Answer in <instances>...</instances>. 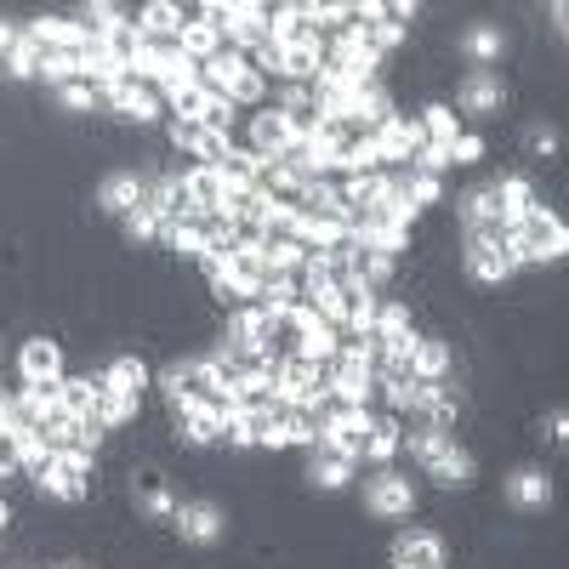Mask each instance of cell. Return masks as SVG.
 <instances>
[{"label": "cell", "mask_w": 569, "mask_h": 569, "mask_svg": "<svg viewBox=\"0 0 569 569\" xmlns=\"http://www.w3.org/2000/svg\"><path fill=\"white\" fill-rule=\"evenodd\" d=\"M171 525H177V536H182L188 547H217V541L228 536V512H222L217 501H177Z\"/></svg>", "instance_id": "obj_9"}, {"label": "cell", "mask_w": 569, "mask_h": 569, "mask_svg": "<svg viewBox=\"0 0 569 569\" xmlns=\"http://www.w3.org/2000/svg\"><path fill=\"white\" fill-rule=\"evenodd\" d=\"M501 496H507V507H518V512H547V507H552L547 467H512L507 479H501Z\"/></svg>", "instance_id": "obj_11"}, {"label": "cell", "mask_w": 569, "mask_h": 569, "mask_svg": "<svg viewBox=\"0 0 569 569\" xmlns=\"http://www.w3.org/2000/svg\"><path fill=\"white\" fill-rule=\"evenodd\" d=\"M63 569H80V563H63Z\"/></svg>", "instance_id": "obj_46"}, {"label": "cell", "mask_w": 569, "mask_h": 569, "mask_svg": "<svg viewBox=\"0 0 569 569\" xmlns=\"http://www.w3.org/2000/svg\"><path fill=\"white\" fill-rule=\"evenodd\" d=\"M58 450L52 445H46L40 433H34V427H29V433H12V461H18V472H23V479H34V472L46 467V461H52Z\"/></svg>", "instance_id": "obj_34"}, {"label": "cell", "mask_w": 569, "mask_h": 569, "mask_svg": "<svg viewBox=\"0 0 569 569\" xmlns=\"http://www.w3.org/2000/svg\"><path fill=\"white\" fill-rule=\"evenodd\" d=\"M177 439H182L188 450H211V445H222V410H217V405L177 410Z\"/></svg>", "instance_id": "obj_18"}, {"label": "cell", "mask_w": 569, "mask_h": 569, "mask_svg": "<svg viewBox=\"0 0 569 569\" xmlns=\"http://www.w3.org/2000/svg\"><path fill=\"white\" fill-rule=\"evenodd\" d=\"M472 472H479V467H472V456H467L461 445H450L433 467H421V479H433L439 490H467V485H472Z\"/></svg>", "instance_id": "obj_28"}, {"label": "cell", "mask_w": 569, "mask_h": 569, "mask_svg": "<svg viewBox=\"0 0 569 569\" xmlns=\"http://www.w3.org/2000/svg\"><path fill=\"white\" fill-rule=\"evenodd\" d=\"M160 393H166V405H171V416H177V410H194V405H217V410H222V393H228V388L217 382L211 359L200 353V359H177V365H166Z\"/></svg>", "instance_id": "obj_2"}, {"label": "cell", "mask_w": 569, "mask_h": 569, "mask_svg": "<svg viewBox=\"0 0 569 569\" xmlns=\"http://www.w3.org/2000/svg\"><path fill=\"white\" fill-rule=\"evenodd\" d=\"M547 427H552V433H547L552 445H563V439H569V416H563V410H552V421H547Z\"/></svg>", "instance_id": "obj_44"}, {"label": "cell", "mask_w": 569, "mask_h": 569, "mask_svg": "<svg viewBox=\"0 0 569 569\" xmlns=\"http://www.w3.org/2000/svg\"><path fill=\"white\" fill-rule=\"evenodd\" d=\"M399 445H405V416H393V410L370 416V427H365V461L370 467H393Z\"/></svg>", "instance_id": "obj_17"}, {"label": "cell", "mask_w": 569, "mask_h": 569, "mask_svg": "<svg viewBox=\"0 0 569 569\" xmlns=\"http://www.w3.org/2000/svg\"><path fill=\"white\" fill-rule=\"evenodd\" d=\"M456 109H461L467 120H496V114L507 109V80H501V69H467L461 86H456Z\"/></svg>", "instance_id": "obj_6"}, {"label": "cell", "mask_w": 569, "mask_h": 569, "mask_svg": "<svg viewBox=\"0 0 569 569\" xmlns=\"http://www.w3.org/2000/svg\"><path fill=\"white\" fill-rule=\"evenodd\" d=\"M337 348H342V330L325 325V319H313L308 330H297V342H291V353L308 359V365H330V359H337Z\"/></svg>", "instance_id": "obj_26"}, {"label": "cell", "mask_w": 569, "mask_h": 569, "mask_svg": "<svg viewBox=\"0 0 569 569\" xmlns=\"http://www.w3.org/2000/svg\"><path fill=\"white\" fill-rule=\"evenodd\" d=\"M142 200H149V171H131V166H120V171H109L103 182H98V211H109V217H131Z\"/></svg>", "instance_id": "obj_10"}, {"label": "cell", "mask_w": 569, "mask_h": 569, "mask_svg": "<svg viewBox=\"0 0 569 569\" xmlns=\"http://www.w3.org/2000/svg\"><path fill=\"white\" fill-rule=\"evenodd\" d=\"M23 29H29V40H40V52H80V46L91 40L80 18H58V12H46V18H34Z\"/></svg>", "instance_id": "obj_15"}, {"label": "cell", "mask_w": 569, "mask_h": 569, "mask_svg": "<svg viewBox=\"0 0 569 569\" xmlns=\"http://www.w3.org/2000/svg\"><path fill=\"white\" fill-rule=\"evenodd\" d=\"M91 472H98V456H86V450H58L52 461L34 472V490L52 496V501H63V507H80V501L91 496Z\"/></svg>", "instance_id": "obj_3"}, {"label": "cell", "mask_w": 569, "mask_h": 569, "mask_svg": "<svg viewBox=\"0 0 569 569\" xmlns=\"http://www.w3.org/2000/svg\"><path fill=\"white\" fill-rule=\"evenodd\" d=\"M171 149L188 154V160H200V149H206V126H200V120H171Z\"/></svg>", "instance_id": "obj_40"}, {"label": "cell", "mask_w": 569, "mask_h": 569, "mask_svg": "<svg viewBox=\"0 0 569 569\" xmlns=\"http://www.w3.org/2000/svg\"><path fill=\"white\" fill-rule=\"evenodd\" d=\"M182 182H188V194H194V211H200V217H217V211H222L228 182H222V171H217V166H188V171H182Z\"/></svg>", "instance_id": "obj_24"}, {"label": "cell", "mask_w": 569, "mask_h": 569, "mask_svg": "<svg viewBox=\"0 0 569 569\" xmlns=\"http://www.w3.org/2000/svg\"><path fill=\"white\" fill-rule=\"evenodd\" d=\"M479 160H485V137L479 131H461L450 142V166H479Z\"/></svg>", "instance_id": "obj_41"}, {"label": "cell", "mask_w": 569, "mask_h": 569, "mask_svg": "<svg viewBox=\"0 0 569 569\" xmlns=\"http://www.w3.org/2000/svg\"><path fill=\"white\" fill-rule=\"evenodd\" d=\"M319 69H325V40L319 34H308V40H297V46L279 52V80L284 86H313Z\"/></svg>", "instance_id": "obj_16"}, {"label": "cell", "mask_w": 569, "mask_h": 569, "mask_svg": "<svg viewBox=\"0 0 569 569\" xmlns=\"http://www.w3.org/2000/svg\"><path fill=\"white\" fill-rule=\"evenodd\" d=\"M246 74H251V58H246V52H233V46H222L217 58L200 63V86L211 91V98H233Z\"/></svg>", "instance_id": "obj_14"}, {"label": "cell", "mask_w": 569, "mask_h": 569, "mask_svg": "<svg viewBox=\"0 0 569 569\" xmlns=\"http://www.w3.org/2000/svg\"><path fill=\"white\" fill-rule=\"evenodd\" d=\"M365 512L382 518V525H399V518H410V512H416V485H410V472L376 467L370 479H365Z\"/></svg>", "instance_id": "obj_4"}, {"label": "cell", "mask_w": 569, "mask_h": 569, "mask_svg": "<svg viewBox=\"0 0 569 569\" xmlns=\"http://www.w3.org/2000/svg\"><path fill=\"white\" fill-rule=\"evenodd\" d=\"M416 126H421V142H439V149H450V142L461 137V114L450 103H427L416 114Z\"/></svg>", "instance_id": "obj_30"}, {"label": "cell", "mask_w": 569, "mask_h": 569, "mask_svg": "<svg viewBox=\"0 0 569 569\" xmlns=\"http://www.w3.org/2000/svg\"><path fill=\"white\" fill-rule=\"evenodd\" d=\"M166 233H171V222H166L154 206H137V211L126 217V240H131V246H154V240L166 246Z\"/></svg>", "instance_id": "obj_35"}, {"label": "cell", "mask_w": 569, "mask_h": 569, "mask_svg": "<svg viewBox=\"0 0 569 569\" xmlns=\"http://www.w3.org/2000/svg\"><path fill=\"white\" fill-rule=\"evenodd\" d=\"M507 251H512V262H518V268H547V262H563V251H569V228H563V217H558V211L536 206L525 222H512Z\"/></svg>", "instance_id": "obj_1"}, {"label": "cell", "mask_w": 569, "mask_h": 569, "mask_svg": "<svg viewBox=\"0 0 569 569\" xmlns=\"http://www.w3.org/2000/svg\"><path fill=\"white\" fill-rule=\"evenodd\" d=\"M308 479H313L319 490H348V485H353V461L330 456V450H308Z\"/></svg>", "instance_id": "obj_32"}, {"label": "cell", "mask_w": 569, "mask_h": 569, "mask_svg": "<svg viewBox=\"0 0 569 569\" xmlns=\"http://www.w3.org/2000/svg\"><path fill=\"white\" fill-rule=\"evenodd\" d=\"M450 365H456L450 342H439V337H416V342H410V370H416V382H450Z\"/></svg>", "instance_id": "obj_21"}, {"label": "cell", "mask_w": 569, "mask_h": 569, "mask_svg": "<svg viewBox=\"0 0 569 569\" xmlns=\"http://www.w3.org/2000/svg\"><path fill=\"white\" fill-rule=\"evenodd\" d=\"M461 52L472 58V69H496L507 52V34L496 23H472V29H461Z\"/></svg>", "instance_id": "obj_27"}, {"label": "cell", "mask_w": 569, "mask_h": 569, "mask_svg": "<svg viewBox=\"0 0 569 569\" xmlns=\"http://www.w3.org/2000/svg\"><path fill=\"white\" fill-rule=\"evenodd\" d=\"M450 563V541L427 525H405L393 536V569H445Z\"/></svg>", "instance_id": "obj_7"}, {"label": "cell", "mask_w": 569, "mask_h": 569, "mask_svg": "<svg viewBox=\"0 0 569 569\" xmlns=\"http://www.w3.org/2000/svg\"><path fill=\"white\" fill-rule=\"evenodd\" d=\"M461 268L472 284H507L518 273L507 240H479V233H467V246H461Z\"/></svg>", "instance_id": "obj_8"}, {"label": "cell", "mask_w": 569, "mask_h": 569, "mask_svg": "<svg viewBox=\"0 0 569 569\" xmlns=\"http://www.w3.org/2000/svg\"><path fill=\"white\" fill-rule=\"evenodd\" d=\"M405 200H410V211L445 206V177H421V171H405Z\"/></svg>", "instance_id": "obj_37"}, {"label": "cell", "mask_w": 569, "mask_h": 569, "mask_svg": "<svg viewBox=\"0 0 569 569\" xmlns=\"http://www.w3.org/2000/svg\"><path fill=\"white\" fill-rule=\"evenodd\" d=\"M177 46H182V58H188V63H206V58H217V52H222L228 40H222V29H217V23H206V18L194 12V18H182Z\"/></svg>", "instance_id": "obj_22"}, {"label": "cell", "mask_w": 569, "mask_h": 569, "mask_svg": "<svg viewBox=\"0 0 569 569\" xmlns=\"http://www.w3.org/2000/svg\"><path fill=\"white\" fill-rule=\"evenodd\" d=\"M525 142H530V154H541V160H552V154H558V126H547V120H536V126L525 131Z\"/></svg>", "instance_id": "obj_42"}, {"label": "cell", "mask_w": 569, "mask_h": 569, "mask_svg": "<svg viewBox=\"0 0 569 569\" xmlns=\"http://www.w3.org/2000/svg\"><path fill=\"white\" fill-rule=\"evenodd\" d=\"M98 393H103V382H98V376H63V388H58V405L69 410V416H91V410H98Z\"/></svg>", "instance_id": "obj_33"}, {"label": "cell", "mask_w": 569, "mask_h": 569, "mask_svg": "<svg viewBox=\"0 0 569 569\" xmlns=\"http://www.w3.org/2000/svg\"><path fill=\"white\" fill-rule=\"evenodd\" d=\"M18 382H63V342L52 337L18 342Z\"/></svg>", "instance_id": "obj_13"}, {"label": "cell", "mask_w": 569, "mask_h": 569, "mask_svg": "<svg viewBox=\"0 0 569 569\" xmlns=\"http://www.w3.org/2000/svg\"><path fill=\"white\" fill-rule=\"evenodd\" d=\"M103 109H109V114H120V120H137V126H149V120L160 114V91L126 74L120 86H109V91H103Z\"/></svg>", "instance_id": "obj_12"}, {"label": "cell", "mask_w": 569, "mask_h": 569, "mask_svg": "<svg viewBox=\"0 0 569 569\" xmlns=\"http://www.w3.org/2000/svg\"><path fill=\"white\" fill-rule=\"evenodd\" d=\"M23 40V23H12V18H0V63L12 58V46Z\"/></svg>", "instance_id": "obj_43"}, {"label": "cell", "mask_w": 569, "mask_h": 569, "mask_svg": "<svg viewBox=\"0 0 569 569\" xmlns=\"http://www.w3.org/2000/svg\"><path fill=\"white\" fill-rule=\"evenodd\" d=\"M98 382H103V376H98ZM137 410H142V399H126V393H98V410H91V421H98L103 427V433H120V427H131L137 421Z\"/></svg>", "instance_id": "obj_31"}, {"label": "cell", "mask_w": 569, "mask_h": 569, "mask_svg": "<svg viewBox=\"0 0 569 569\" xmlns=\"http://www.w3.org/2000/svg\"><path fill=\"white\" fill-rule=\"evenodd\" d=\"M58 103H63L69 114H98V109H103V91H98V86H86V80H74V86L58 91Z\"/></svg>", "instance_id": "obj_39"}, {"label": "cell", "mask_w": 569, "mask_h": 569, "mask_svg": "<svg viewBox=\"0 0 569 569\" xmlns=\"http://www.w3.org/2000/svg\"><path fill=\"white\" fill-rule=\"evenodd\" d=\"M496 200H501V222H507V228H512V222H525V217L541 206L536 182H530L525 171H507V177H496Z\"/></svg>", "instance_id": "obj_19"}, {"label": "cell", "mask_w": 569, "mask_h": 569, "mask_svg": "<svg viewBox=\"0 0 569 569\" xmlns=\"http://www.w3.org/2000/svg\"><path fill=\"white\" fill-rule=\"evenodd\" d=\"M40 63H46L40 40H29V29H23V40L12 46V58L0 63V69H7V80H40Z\"/></svg>", "instance_id": "obj_36"}, {"label": "cell", "mask_w": 569, "mask_h": 569, "mask_svg": "<svg viewBox=\"0 0 569 569\" xmlns=\"http://www.w3.org/2000/svg\"><path fill=\"white\" fill-rule=\"evenodd\" d=\"M450 445H456V433H439V427H421V421H416V427H405V445H399V450H410L416 467H433Z\"/></svg>", "instance_id": "obj_29"}, {"label": "cell", "mask_w": 569, "mask_h": 569, "mask_svg": "<svg viewBox=\"0 0 569 569\" xmlns=\"http://www.w3.org/2000/svg\"><path fill=\"white\" fill-rule=\"evenodd\" d=\"M233 251H240V246H233V233H217V240L200 251V273L217 284V279H228V262H233Z\"/></svg>", "instance_id": "obj_38"}, {"label": "cell", "mask_w": 569, "mask_h": 569, "mask_svg": "<svg viewBox=\"0 0 569 569\" xmlns=\"http://www.w3.org/2000/svg\"><path fill=\"white\" fill-rule=\"evenodd\" d=\"M182 7H177V0H149V7H137L131 12V23H137V34L142 40H171L177 29H182Z\"/></svg>", "instance_id": "obj_25"}, {"label": "cell", "mask_w": 569, "mask_h": 569, "mask_svg": "<svg viewBox=\"0 0 569 569\" xmlns=\"http://www.w3.org/2000/svg\"><path fill=\"white\" fill-rule=\"evenodd\" d=\"M370 149H376V160H382V171H410V160H416V149H421L416 114H388L382 126L370 131Z\"/></svg>", "instance_id": "obj_5"}, {"label": "cell", "mask_w": 569, "mask_h": 569, "mask_svg": "<svg viewBox=\"0 0 569 569\" xmlns=\"http://www.w3.org/2000/svg\"><path fill=\"white\" fill-rule=\"evenodd\" d=\"M131 496H137V512H142V518H154V525H171V512H177V496H171V485L160 479L154 467H142V472H137Z\"/></svg>", "instance_id": "obj_20"}, {"label": "cell", "mask_w": 569, "mask_h": 569, "mask_svg": "<svg viewBox=\"0 0 569 569\" xmlns=\"http://www.w3.org/2000/svg\"><path fill=\"white\" fill-rule=\"evenodd\" d=\"M12 525V507H7V496H0V530H7Z\"/></svg>", "instance_id": "obj_45"}, {"label": "cell", "mask_w": 569, "mask_h": 569, "mask_svg": "<svg viewBox=\"0 0 569 569\" xmlns=\"http://www.w3.org/2000/svg\"><path fill=\"white\" fill-rule=\"evenodd\" d=\"M98 376H103V388H109V393H126V399H142V388L154 382V376H149V365H142L137 353H120V359H109Z\"/></svg>", "instance_id": "obj_23"}]
</instances>
